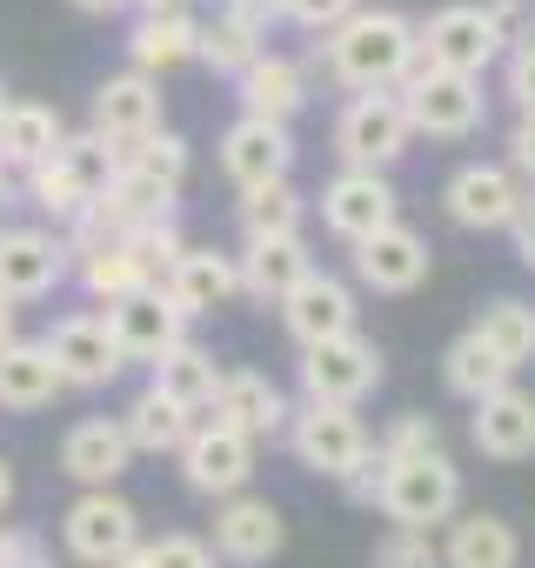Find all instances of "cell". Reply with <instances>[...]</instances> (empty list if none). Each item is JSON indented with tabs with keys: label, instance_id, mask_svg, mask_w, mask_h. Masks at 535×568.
<instances>
[{
	"label": "cell",
	"instance_id": "e0dca14e",
	"mask_svg": "<svg viewBox=\"0 0 535 568\" xmlns=\"http://www.w3.org/2000/svg\"><path fill=\"white\" fill-rule=\"evenodd\" d=\"M289 402H282V388L268 382L261 368H221V388H214V408H208V422H221V428H234V435H248V442H268V435H282L289 428Z\"/></svg>",
	"mask_w": 535,
	"mask_h": 568
},
{
	"label": "cell",
	"instance_id": "4fadbf2b",
	"mask_svg": "<svg viewBox=\"0 0 535 568\" xmlns=\"http://www.w3.org/2000/svg\"><path fill=\"white\" fill-rule=\"evenodd\" d=\"M214 161H221V174H228L241 194H248V187H268V181H289V168H295V134H289L282 121L241 114V121H228Z\"/></svg>",
	"mask_w": 535,
	"mask_h": 568
},
{
	"label": "cell",
	"instance_id": "d6a6232c",
	"mask_svg": "<svg viewBox=\"0 0 535 568\" xmlns=\"http://www.w3.org/2000/svg\"><path fill=\"white\" fill-rule=\"evenodd\" d=\"M121 428H128L134 455H181L188 435H194V415L174 408V402H161V395L148 388V395H134V408L121 415Z\"/></svg>",
	"mask_w": 535,
	"mask_h": 568
},
{
	"label": "cell",
	"instance_id": "83f0119b",
	"mask_svg": "<svg viewBox=\"0 0 535 568\" xmlns=\"http://www.w3.org/2000/svg\"><path fill=\"white\" fill-rule=\"evenodd\" d=\"M515 561H522V535L488 508L455 515L442 535V568H515Z\"/></svg>",
	"mask_w": 535,
	"mask_h": 568
},
{
	"label": "cell",
	"instance_id": "52a82bcc",
	"mask_svg": "<svg viewBox=\"0 0 535 568\" xmlns=\"http://www.w3.org/2000/svg\"><path fill=\"white\" fill-rule=\"evenodd\" d=\"M302 395L309 402H329V408H362V395H375L382 382V348L355 328L342 342H322V348H302Z\"/></svg>",
	"mask_w": 535,
	"mask_h": 568
},
{
	"label": "cell",
	"instance_id": "7c38bea8",
	"mask_svg": "<svg viewBox=\"0 0 535 568\" xmlns=\"http://www.w3.org/2000/svg\"><path fill=\"white\" fill-rule=\"evenodd\" d=\"M108 335H114L121 362H148L154 368V362H168L188 342V315L161 295V281H154V288H141V295L108 308Z\"/></svg>",
	"mask_w": 535,
	"mask_h": 568
},
{
	"label": "cell",
	"instance_id": "11a10c76",
	"mask_svg": "<svg viewBox=\"0 0 535 568\" xmlns=\"http://www.w3.org/2000/svg\"><path fill=\"white\" fill-rule=\"evenodd\" d=\"M128 8H141V14H181V0H128Z\"/></svg>",
	"mask_w": 535,
	"mask_h": 568
},
{
	"label": "cell",
	"instance_id": "6f0895ef",
	"mask_svg": "<svg viewBox=\"0 0 535 568\" xmlns=\"http://www.w3.org/2000/svg\"><path fill=\"white\" fill-rule=\"evenodd\" d=\"M0 201H8V168H0Z\"/></svg>",
	"mask_w": 535,
	"mask_h": 568
},
{
	"label": "cell",
	"instance_id": "ab89813d",
	"mask_svg": "<svg viewBox=\"0 0 535 568\" xmlns=\"http://www.w3.org/2000/svg\"><path fill=\"white\" fill-rule=\"evenodd\" d=\"M114 568H214V548L201 541V535H181V528H168V535H154V541H141L128 561H114Z\"/></svg>",
	"mask_w": 535,
	"mask_h": 568
},
{
	"label": "cell",
	"instance_id": "277c9868",
	"mask_svg": "<svg viewBox=\"0 0 535 568\" xmlns=\"http://www.w3.org/2000/svg\"><path fill=\"white\" fill-rule=\"evenodd\" d=\"M61 541H68L74 561L114 568V561H128V555L141 548V515H134V501L114 495V488H81V495L68 501V515H61Z\"/></svg>",
	"mask_w": 535,
	"mask_h": 568
},
{
	"label": "cell",
	"instance_id": "60d3db41",
	"mask_svg": "<svg viewBox=\"0 0 535 568\" xmlns=\"http://www.w3.org/2000/svg\"><path fill=\"white\" fill-rule=\"evenodd\" d=\"M435 448H442V428H435V415H422V408L395 415V422L375 435V455H382V462H415V455H435Z\"/></svg>",
	"mask_w": 535,
	"mask_h": 568
},
{
	"label": "cell",
	"instance_id": "74e56055",
	"mask_svg": "<svg viewBox=\"0 0 535 568\" xmlns=\"http://www.w3.org/2000/svg\"><path fill=\"white\" fill-rule=\"evenodd\" d=\"M121 168L141 174V181H154V187H168V194H181V181H188V141L174 128H161V134L134 141V148H121Z\"/></svg>",
	"mask_w": 535,
	"mask_h": 568
},
{
	"label": "cell",
	"instance_id": "ee69618b",
	"mask_svg": "<svg viewBox=\"0 0 535 568\" xmlns=\"http://www.w3.org/2000/svg\"><path fill=\"white\" fill-rule=\"evenodd\" d=\"M355 8H362V0H282V21H295L309 34H335Z\"/></svg>",
	"mask_w": 535,
	"mask_h": 568
},
{
	"label": "cell",
	"instance_id": "7dc6e473",
	"mask_svg": "<svg viewBox=\"0 0 535 568\" xmlns=\"http://www.w3.org/2000/svg\"><path fill=\"white\" fill-rule=\"evenodd\" d=\"M508 168H515L522 187H535V114H515V128H508Z\"/></svg>",
	"mask_w": 535,
	"mask_h": 568
},
{
	"label": "cell",
	"instance_id": "f1b7e54d",
	"mask_svg": "<svg viewBox=\"0 0 535 568\" xmlns=\"http://www.w3.org/2000/svg\"><path fill=\"white\" fill-rule=\"evenodd\" d=\"M128 54H134V74H168V68H188L201 54V21L181 8V14H141L134 34H128Z\"/></svg>",
	"mask_w": 535,
	"mask_h": 568
},
{
	"label": "cell",
	"instance_id": "44dd1931",
	"mask_svg": "<svg viewBox=\"0 0 535 568\" xmlns=\"http://www.w3.org/2000/svg\"><path fill=\"white\" fill-rule=\"evenodd\" d=\"M282 328H289L302 348H322V342L355 335V295H349V281H335V274L315 267L302 288L282 302Z\"/></svg>",
	"mask_w": 535,
	"mask_h": 568
},
{
	"label": "cell",
	"instance_id": "484cf974",
	"mask_svg": "<svg viewBox=\"0 0 535 568\" xmlns=\"http://www.w3.org/2000/svg\"><path fill=\"white\" fill-rule=\"evenodd\" d=\"M61 388L68 382H61L48 342H8V348H0V408H8V415H41Z\"/></svg>",
	"mask_w": 535,
	"mask_h": 568
},
{
	"label": "cell",
	"instance_id": "9c48e42d",
	"mask_svg": "<svg viewBox=\"0 0 535 568\" xmlns=\"http://www.w3.org/2000/svg\"><path fill=\"white\" fill-rule=\"evenodd\" d=\"M522 194H528V187L515 181L508 161H462V168L448 174V187H442V207H448L455 227H468V234H495V227L515 221Z\"/></svg>",
	"mask_w": 535,
	"mask_h": 568
},
{
	"label": "cell",
	"instance_id": "1f68e13d",
	"mask_svg": "<svg viewBox=\"0 0 535 568\" xmlns=\"http://www.w3.org/2000/svg\"><path fill=\"white\" fill-rule=\"evenodd\" d=\"M74 274H81V288L94 295V302H128V295H141V288H154V267L128 247V241H108V247H94V254H81L74 261Z\"/></svg>",
	"mask_w": 535,
	"mask_h": 568
},
{
	"label": "cell",
	"instance_id": "7bdbcfd3",
	"mask_svg": "<svg viewBox=\"0 0 535 568\" xmlns=\"http://www.w3.org/2000/svg\"><path fill=\"white\" fill-rule=\"evenodd\" d=\"M488 28H495V41H502V54H515V48H528L535 41V0H488Z\"/></svg>",
	"mask_w": 535,
	"mask_h": 568
},
{
	"label": "cell",
	"instance_id": "ffe728a7",
	"mask_svg": "<svg viewBox=\"0 0 535 568\" xmlns=\"http://www.w3.org/2000/svg\"><path fill=\"white\" fill-rule=\"evenodd\" d=\"M94 134L114 141V148H134V141L161 134V81H148L134 68L128 74H108L94 88Z\"/></svg>",
	"mask_w": 535,
	"mask_h": 568
},
{
	"label": "cell",
	"instance_id": "bcb514c9",
	"mask_svg": "<svg viewBox=\"0 0 535 568\" xmlns=\"http://www.w3.org/2000/svg\"><path fill=\"white\" fill-rule=\"evenodd\" d=\"M0 568H54V555L28 528H0Z\"/></svg>",
	"mask_w": 535,
	"mask_h": 568
},
{
	"label": "cell",
	"instance_id": "8992f818",
	"mask_svg": "<svg viewBox=\"0 0 535 568\" xmlns=\"http://www.w3.org/2000/svg\"><path fill=\"white\" fill-rule=\"evenodd\" d=\"M289 448H295V462H302V468H315V475H329V481H349V475L369 462L375 435L362 428V415H355V408L302 402V408L289 415Z\"/></svg>",
	"mask_w": 535,
	"mask_h": 568
},
{
	"label": "cell",
	"instance_id": "9f6ffc18",
	"mask_svg": "<svg viewBox=\"0 0 535 568\" xmlns=\"http://www.w3.org/2000/svg\"><path fill=\"white\" fill-rule=\"evenodd\" d=\"M8 108H14V94H8V81H0V121H8Z\"/></svg>",
	"mask_w": 535,
	"mask_h": 568
},
{
	"label": "cell",
	"instance_id": "5b68a950",
	"mask_svg": "<svg viewBox=\"0 0 535 568\" xmlns=\"http://www.w3.org/2000/svg\"><path fill=\"white\" fill-rule=\"evenodd\" d=\"M408 114L395 94H349L342 114H335V154L342 168H362V174H388L402 154H408Z\"/></svg>",
	"mask_w": 535,
	"mask_h": 568
},
{
	"label": "cell",
	"instance_id": "f907efd6",
	"mask_svg": "<svg viewBox=\"0 0 535 568\" xmlns=\"http://www.w3.org/2000/svg\"><path fill=\"white\" fill-rule=\"evenodd\" d=\"M228 14H234V21H248L254 34H268V28L282 21V0H228Z\"/></svg>",
	"mask_w": 535,
	"mask_h": 568
},
{
	"label": "cell",
	"instance_id": "5bb4252c",
	"mask_svg": "<svg viewBox=\"0 0 535 568\" xmlns=\"http://www.w3.org/2000/svg\"><path fill=\"white\" fill-rule=\"evenodd\" d=\"M395 207H402V194H395V181H388V174L342 168V174L322 187V227H329V234H342L349 247H355V241H369V234H382V227H395Z\"/></svg>",
	"mask_w": 535,
	"mask_h": 568
},
{
	"label": "cell",
	"instance_id": "603a6c76",
	"mask_svg": "<svg viewBox=\"0 0 535 568\" xmlns=\"http://www.w3.org/2000/svg\"><path fill=\"white\" fill-rule=\"evenodd\" d=\"M468 435L488 462H528L535 455V395L528 388H495L488 402H475L468 415Z\"/></svg>",
	"mask_w": 535,
	"mask_h": 568
},
{
	"label": "cell",
	"instance_id": "c3c4849f",
	"mask_svg": "<svg viewBox=\"0 0 535 568\" xmlns=\"http://www.w3.org/2000/svg\"><path fill=\"white\" fill-rule=\"evenodd\" d=\"M382 475H388V462H382V455L369 448V462H362V468H355V475L342 481V488H349V501H362V508H375V501H382Z\"/></svg>",
	"mask_w": 535,
	"mask_h": 568
},
{
	"label": "cell",
	"instance_id": "f6af8a7d",
	"mask_svg": "<svg viewBox=\"0 0 535 568\" xmlns=\"http://www.w3.org/2000/svg\"><path fill=\"white\" fill-rule=\"evenodd\" d=\"M502 88H508L515 114H535V41L515 48V54H502Z\"/></svg>",
	"mask_w": 535,
	"mask_h": 568
},
{
	"label": "cell",
	"instance_id": "4dcf8cb0",
	"mask_svg": "<svg viewBox=\"0 0 535 568\" xmlns=\"http://www.w3.org/2000/svg\"><path fill=\"white\" fill-rule=\"evenodd\" d=\"M161 402H174V408H188V415H208L214 408V388H221V362L208 355V348H194V342H181L168 362H154V382H148Z\"/></svg>",
	"mask_w": 535,
	"mask_h": 568
},
{
	"label": "cell",
	"instance_id": "3957f363",
	"mask_svg": "<svg viewBox=\"0 0 535 568\" xmlns=\"http://www.w3.org/2000/svg\"><path fill=\"white\" fill-rule=\"evenodd\" d=\"M395 101L408 114V134H428V141H468L482 128V114H488L482 81L448 74V68H428V61L395 88Z\"/></svg>",
	"mask_w": 535,
	"mask_h": 568
},
{
	"label": "cell",
	"instance_id": "d4e9b609",
	"mask_svg": "<svg viewBox=\"0 0 535 568\" xmlns=\"http://www.w3.org/2000/svg\"><path fill=\"white\" fill-rule=\"evenodd\" d=\"M234 94H241V114L282 121V128H289V121L309 108V68L289 61V54H261V61L234 81Z\"/></svg>",
	"mask_w": 535,
	"mask_h": 568
},
{
	"label": "cell",
	"instance_id": "db71d44e",
	"mask_svg": "<svg viewBox=\"0 0 535 568\" xmlns=\"http://www.w3.org/2000/svg\"><path fill=\"white\" fill-rule=\"evenodd\" d=\"M8 501H14V462L0 455V508H8Z\"/></svg>",
	"mask_w": 535,
	"mask_h": 568
},
{
	"label": "cell",
	"instance_id": "816d5d0a",
	"mask_svg": "<svg viewBox=\"0 0 535 568\" xmlns=\"http://www.w3.org/2000/svg\"><path fill=\"white\" fill-rule=\"evenodd\" d=\"M14 315H21V308H14L8 295H0V348H8V342H21V335H14Z\"/></svg>",
	"mask_w": 535,
	"mask_h": 568
},
{
	"label": "cell",
	"instance_id": "836d02e7",
	"mask_svg": "<svg viewBox=\"0 0 535 568\" xmlns=\"http://www.w3.org/2000/svg\"><path fill=\"white\" fill-rule=\"evenodd\" d=\"M241 234L248 241H289V234H302V194H295V181H268V187H248L241 194Z\"/></svg>",
	"mask_w": 535,
	"mask_h": 568
},
{
	"label": "cell",
	"instance_id": "30bf717a",
	"mask_svg": "<svg viewBox=\"0 0 535 568\" xmlns=\"http://www.w3.org/2000/svg\"><path fill=\"white\" fill-rule=\"evenodd\" d=\"M68 241L54 227H0V295L14 308L21 302H41L68 281Z\"/></svg>",
	"mask_w": 535,
	"mask_h": 568
},
{
	"label": "cell",
	"instance_id": "d590c367",
	"mask_svg": "<svg viewBox=\"0 0 535 568\" xmlns=\"http://www.w3.org/2000/svg\"><path fill=\"white\" fill-rule=\"evenodd\" d=\"M442 382H448V395H462V402H488L495 388H508L515 375L475 342V335H455L448 342V355H442Z\"/></svg>",
	"mask_w": 535,
	"mask_h": 568
},
{
	"label": "cell",
	"instance_id": "ac0fdd59",
	"mask_svg": "<svg viewBox=\"0 0 535 568\" xmlns=\"http://www.w3.org/2000/svg\"><path fill=\"white\" fill-rule=\"evenodd\" d=\"M428 241L415 234V227H382V234H369V241H355V281L362 288H375V295H415L422 281H428Z\"/></svg>",
	"mask_w": 535,
	"mask_h": 568
},
{
	"label": "cell",
	"instance_id": "9a60e30c",
	"mask_svg": "<svg viewBox=\"0 0 535 568\" xmlns=\"http://www.w3.org/2000/svg\"><path fill=\"white\" fill-rule=\"evenodd\" d=\"M41 342H48V355H54V368H61L68 388H108L128 368L121 348H114V335H108V315H61Z\"/></svg>",
	"mask_w": 535,
	"mask_h": 568
},
{
	"label": "cell",
	"instance_id": "8d00e7d4",
	"mask_svg": "<svg viewBox=\"0 0 535 568\" xmlns=\"http://www.w3.org/2000/svg\"><path fill=\"white\" fill-rule=\"evenodd\" d=\"M54 161L68 168V181H74V187H81L88 201H101V194L114 187V174H121V148H114V141H101L94 128H81V134H68Z\"/></svg>",
	"mask_w": 535,
	"mask_h": 568
},
{
	"label": "cell",
	"instance_id": "681fc988",
	"mask_svg": "<svg viewBox=\"0 0 535 568\" xmlns=\"http://www.w3.org/2000/svg\"><path fill=\"white\" fill-rule=\"evenodd\" d=\"M508 234H515V254H522V267H535V187L522 194V207H515Z\"/></svg>",
	"mask_w": 535,
	"mask_h": 568
},
{
	"label": "cell",
	"instance_id": "b9f144b4",
	"mask_svg": "<svg viewBox=\"0 0 535 568\" xmlns=\"http://www.w3.org/2000/svg\"><path fill=\"white\" fill-rule=\"evenodd\" d=\"M369 568H442V541L435 535H415V528H395L375 541V561Z\"/></svg>",
	"mask_w": 535,
	"mask_h": 568
},
{
	"label": "cell",
	"instance_id": "f5cc1de1",
	"mask_svg": "<svg viewBox=\"0 0 535 568\" xmlns=\"http://www.w3.org/2000/svg\"><path fill=\"white\" fill-rule=\"evenodd\" d=\"M74 8H81V14H121L128 0H74Z\"/></svg>",
	"mask_w": 535,
	"mask_h": 568
},
{
	"label": "cell",
	"instance_id": "f35d334b",
	"mask_svg": "<svg viewBox=\"0 0 535 568\" xmlns=\"http://www.w3.org/2000/svg\"><path fill=\"white\" fill-rule=\"evenodd\" d=\"M28 201H34L41 214H54L61 227H74V221H81V214L94 207V201H88V194H81V187L68 181V168H61V161H41V168L28 174Z\"/></svg>",
	"mask_w": 535,
	"mask_h": 568
},
{
	"label": "cell",
	"instance_id": "e575fe53",
	"mask_svg": "<svg viewBox=\"0 0 535 568\" xmlns=\"http://www.w3.org/2000/svg\"><path fill=\"white\" fill-rule=\"evenodd\" d=\"M261 54H268V34H254V28L234 21L228 8H221L214 21H201V54H194V61H208L214 74H234V81H241Z\"/></svg>",
	"mask_w": 535,
	"mask_h": 568
},
{
	"label": "cell",
	"instance_id": "d6986e66",
	"mask_svg": "<svg viewBox=\"0 0 535 568\" xmlns=\"http://www.w3.org/2000/svg\"><path fill=\"white\" fill-rule=\"evenodd\" d=\"M128 468H134V442L121 415H88L61 435V475H74L81 488H114Z\"/></svg>",
	"mask_w": 535,
	"mask_h": 568
},
{
	"label": "cell",
	"instance_id": "7402d4cb",
	"mask_svg": "<svg viewBox=\"0 0 535 568\" xmlns=\"http://www.w3.org/2000/svg\"><path fill=\"white\" fill-rule=\"evenodd\" d=\"M161 295L194 322V315H214L241 295V274H234V254H214V247H188L168 274H161Z\"/></svg>",
	"mask_w": 535,
	"mask_h": 568
},
{
	"label": "cell",
	"instance_id": "6da1fadb",
	"mask_svg": "<svg viewBox=\"0 0 535 568\" xmlns=\"http://www.w3.org/2000/svg\"><path fill=\"white\" fill-rule=\"evenodd\" d=\"M315 61L349 94H395L422 68V41H415L408 14H395V8H355L335 34H322Z\"/></svg>",
	"mask_w": 535,
	"mask_h": 568
},
{
	"label": "cell",
	"instance_id": "8fae6325",
	"mask_svg": "<svg viewBox=\"0 0 535 568\" xmlns=\"http://www.w3.org/2000/svg\"><path fill=\"white\" fill-rule=\"evenodd\" d=\"M248 475H254V442L221 422H194V435L181 448V481L208 501H234V495H248Z\"/></svg>",
	"mask_w": 535,
	"mask_h": 568
},
{
	"label": "cell",
	"instance_id": "f546056e",
	"mask_svg": "<svg viewBox=\"0 0 535 568\" xmlns=\"http://www.w3.org/2000/svg\"><path fill=\"white\" fill-rule=\"evenodd\" d=\"M508 375L515 368H528L535 362V302H515V295H495V302H482V315H475V328H468Z\"/></svg>",
	"mask_w": 535,
	"mask_h": 568
},
{
	"label": "cell",
	"instance_id": "4316f807",
	"mask_svg": "<svg viewBox=\"0 0 535 568\" xmlns=\"http://www.w3.org/2000/svg\"><path fill=\"white\" fill-rule=\"evenodd\" d=\"M68 141V121L48 101H14L8 121H0V168L8 174H34L41 161H54Z\"/></svg>",
	"mask_w": 535,
	"mask_h": 568
},
{
	"label": "cell",
	"instance_id": "7a4b0ae2",
	"mask_svg": "<svg viewBox=\"0 0 535 568\" xmlns=\"http://www.w3.org/2000/svg\"><path fill=\"white\" fill-rule=\"evenodd\" d=\"M395 528H415V535H435L442 521L462 515V468L435 448V455H415V462H388L382 475V501H375Z\"/></svg>",
	"mask_w": 535,
	"mask_h": 568
},
{
	"label": "cell",
	"instance_id": "ba28073f",
	"mask_svg": "<svg viewBox=\"0 0 535 568\" xmlns=\"http://www.w3.org/2000/svg\"><path fill=\"white\" fill-rule=\"evenodd\" d=\"M415 41H422V61H428V68H448V74H468V81H482V74L502 61V41H495L488 14L468 8V0L435 8V14L415 28Z\"/></svg>",
	"mask_w": 535,
	"mask_h": 568
},
{
	"label": "cell",
	"instance_id": "2e32d148",
	"mask_svg": "<svg viewBox=\"0 0 535 568\" xmlns=\"http://www.w3.org/2000/svg\"><path fill=\"white\" fill-rule=\"evenodd\" d=\"M282 541H289V521H282V508L268 501V495H234V501L214 508V541H208V548H214L221 561H234V568L275 561Z\"/></svg>",
	"mask_w": 535,
	"mask_h": 568
},
{
	"label": "cell",
	"instance_id": "cb8c5ba5",
	"mask_svg": "<svg viewBox=\"0 0 535 568\" xmlns=\"http://www.w3.org/2000/svg\"><path fill=\"white\" fill-rule=\"evenodd\" d=\"M234 274H241V295L282 308L302 281L315 274V261H309V241H302V234H289V241H248V247L234 254Z\"/></svg>",
	"mask_w": 535,
	"mask_h": 568
}]
</instances>
